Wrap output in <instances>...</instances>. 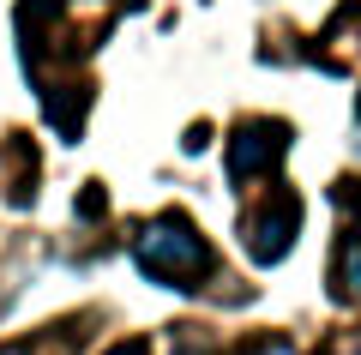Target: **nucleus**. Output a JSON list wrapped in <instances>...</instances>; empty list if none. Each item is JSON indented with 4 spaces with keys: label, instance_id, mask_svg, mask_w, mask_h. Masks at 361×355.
Masks as SVG:
<instances>
[{
    "label": "nucleus",
    "instance_id": "nucleus-7",
    "mask_svg": "<svg viewBox=\"0 0 361 355\" xmlns=\"http://www.w3.org/2000/svg\"><path fill=\"white\" fill-rule=\"evenodd\" d=\"M241 355H301L289 337H265V343H253V349H241Z\"/></svg>",
    "mask_w": 361,
    "mask_h": 355
},
{
    "label": "nucleus",
    "instance_id": "nucleus-3",
    "mask_svg": "<svg viewBox=\"0 0 361 355\" xmlns=\"http://www.w3.org/2000/svg\"><path fill=\"white\" fill-rule=\"evenodd\" d=\"M289 145H295V127L277 121V114H253V121H241V127L229 133V181L247 187V181L277 175L283 157H289Z\"/></svg>",
    "mask_w": 361,
    "mask_h": 355
},
{
    "label": "nucleus",
    "instance_id": "nucleus-4",
    "mask_svg": "<svg viewBox=\"0 0 361 355\" xmlns=\"http://www.w3.org/2000/svg\"><path fill=\"white\" fill-rule=\"evenodd\" d=\"M331 295L349 301V307H361V235L355 229H343V241L331 253Z\"/></svg>",
    "mask_w": 361,
    "mask_h": 355
},
{
    "label": "nucleus",
    "instance_id": "nucleus-12",
    "mask_svg": "<svg viewBox=\"0 0 361 355\" xmlns=\"http://www.w3.org/2000/svg\"><path fill=\"white\" fill-rule=\"evenodd\" d=\"M355 114H361V102H355Z\"/></svg>",
    "mask_w": 361,
    "mask_h": 355
},
{
    "label": "nucleus",
    "instance_id": "nucleus-9",
    "mask_svg": "<svg viewBox=\"0 0 361 355\" xmlns=\"http://www.w3.org/2000/svg\"><path fill=\"white\" fill-rule=\"evenodd\" d=\"M103 355H151L145 343H115V349H103Z\"/></svg>",
    "mask_w": 361,
    "mask_h": 355
},
{
    "label": "nucleus",
    "instance_id": "nucleus-11",
    "mask_svg": "<svg viewBox=\"0 0 361 355\" xmlns=\"http://www.w3.org/2000/svg\"><path fill=\"white\" fill-rule=\"evenodd\" d=\"M343 355H361V343H355V349H343Z\"/></svg>",
    "mask_w": 361,
    "mask_h": 355
},
{
    "label": "nucleus",
    "instance_id": "nucleus-8",
    "mask_svg": "<svg viewBox=\"0 0 361 355\" xmlns=\"http://www.w3.org/2000/svg\"><path fill=\"white\" fill-rule=\"evenodd\" d=\"M211 145V127H187V139H180V151H205Z\"/></svg>",
    "mask_w": 361,
    "mask_h": 355
},
{
    "label": "nucleus",
    "instance_id": "nucleus-2",
    "mask_svg": "<svg viewBox=\"0 0 361 355\" xmlns=\"http://www.w3.org/2000/svg\"><path fill=\"white\" fill-rule=\"evenodd\" d=\"M301 235V193H271L241 211V247L253 265H283Z\"/></svg>",
    "mask_w": 361,
    "mask_h": 355
},
{
    "label": "nucleus",
    "instance_id": "nucleus-5",
    "mask_svg": "<svg viewBox=\"0 0 361 355\" xmlns=\"http://www.w3.org/2000/svg\"><path fill=\"white\" fill-rule=\"evenodd\" d=\"M331 205H337V211H349V217H355V211H361V175L337 181V187H331Z\"/></svg>",
    "mask_w": 361,
    "mask_h": 355
},
{
    "label": "nucleus",
    "instance_id": "nucleus-1",
    "mask_svg": "<svg viewBox=\"0 0 361 355\" xmlns=\"http://www.w3.org/2000/svg\"><path fill=\"white\" fill-rule=\"evenodd\" d=\"M133 259H139V271L151 283H169V289H199V283L211 277V265H217V253H211V241L199 235V223L180 217V211L151 217V223L133 235Z\"/></svg>",
    "mask_w": 361,
    "mask_h": 355
},
{
    "label": "nucleus",
    "instance_id": "nucleus-10",
    "mask_svg": "<svg viewBox=\"0 0 361 355\" xmlns=\"http://www.w3.org/2000/svg\"><path fill=\"white\" fill-rule=\"evenodd\" d=\"M0 355H30V349H25V343H13V349H0Z\"/></svg>",
    "mask_w": 361,
    "mask_h": 355
},
{
    "label": "nucleus",
    "instance_id": "nucleus-6",
    "mask_svg": "<svg viewBox=\"0 0 361 355\" xmlns=\"http://www.w3.org/2000/svg\"><path fill=\"white\" fill-rule=\"evenodd\" d=\"M103 211H109V199H103V187L90 181V187L78 193V217H103Z\"/></svg>",
    "mask_w": 361,
    "mask_h": 355
}]
</instances>
